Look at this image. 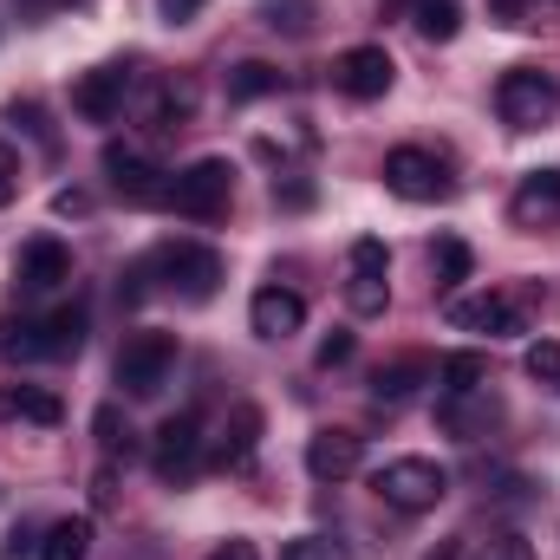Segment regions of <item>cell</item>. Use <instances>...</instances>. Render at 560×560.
<instances>
[{
	"label": "cell",
	"instance_id": "cell-1",
	"mask_svg": "<svg viewBox=\"0 0 560 560\" xmlns=\"http://www.w3.org/2000/svg\"><path fill=\"white\" fill-rule=\"evenodd\" d=\"M495 112H502L509 131H541V125H555L560 118V79L555 72H541V66H515V72H502V85H495Z\"/></svg>",
	"mask_w": 560,
	"mask_h": 560
},
{
	"label": "cell",
	"instance_id": "cell-2",
	"mask_svg": "<svg viewBox=\"0 0 560 560\" xmlns=\"http://www.w3.org/2000/svg\"><path fill=\"white\" fill-rule=\"evenodd\" d=\"M372 489L385 495V509H398V515H423V509H436V502L450 495V469L430 463V456H392V463L372 476Z\"/></svg>",
	"mask_w": 560,
	"mask_h": 560
},
{
	"label": "cell",
	"instance_id": "cell-3",
	"mask_svg": "<svg viewBox=\"0 0 560 560\" xmlns=\"http://www.w3.org/2000/svg\"><path fill=\"white\" fill-rule=\"evenodd\" d=\"M229 196H235V170H229V156H196L189 170L170 176V209L189 215V222H215V215H229Z\"/></svg>",
	"mask_w": 560,
	"mask_h": 560
},
{
	"label": "cell",
	"instance_id": "cell-4",
	"mask_svg": "<svg viewBox=\"0 0 560 560\" xmlns=\"http://www.w3.org/2000/svg\"><path fill=\"white\" fill-rule=\"evenodd\" d=\"M143 275H163L170 293H183V300H215V287H222V255L215 248H202V242H163L150 261H143Z\"/></svg>",
	"mask_w": 560,
	"mask_h": 560
},
{
	"label": "cell",
	"instance_id": "cell-5",
	"mask_svg": "<svg viewBox=\"0 0 560 560\" xmlns=\"http://www.w3.org/2000/svg\"><path fill=\"white\" fill-rule=\"evenodd\" d=\"M170 372H176V332H131L118 365H112L125 398H156L170 385Z\"/></svg>",
	"mask_w": 560,
	"mask_h": 560
},
{
	"label": "cell",
	"instance_id": "cell-6",
	"mask_svg": "<svg viewBox=\"0 0 560 560\" xmlns=\"http://www.w3.org/2000/svg\"><path fill=\"white\" fill-rule=\"evenodd\" d=\"M528 319H535V300L528 293H469V300H450V326L456 332L515 339V332H528Z\"/></svg>",
	"mask_w": 560,
	"mask_h": 560
},
{
	"label": "cell",
	"instance_id": "cell-7",
	"mask_svg": "<svg viewBox=\"0 0 560 560\" xmlns=\"http://www.w3.org/2000/svg\"><path fill=\"white\" fill-rule=\"evenodd\" d=\"M385 300H392V255H385L378 235H359L352 255H346V306L359 319H378Z\"/></svg>",
	"mask_w": 560,
	"mask_h": 560
},
{
	"label": "cell",
	"instance_id": "cell-8",
	"mask_svg": "<svg viewBox=\"0 0 560 560\" xmlns=\"http://www.w3.org/2000/svg\"><path fill=\"white\" fill-rule=\"evenodd\" d=\"M202 450H209V436H202V418H196V411L163 418L156 443H150V469H156V482H189V476L202 469Z\"/></svg>",
	"mask_w": 560,
	"mask_h": 560
},
{
	"label": "cell",
	"instance_id": "cell-9",
	"mask_svg": "<svg viewBox=\"0 0 560 560\" xmlns=\"http://www.w3.org/2000/svg\"><path fill=\"white\" fill-rule=\"evenodd\" d=\"M105 176H112V189H118L125 202H138V209H170V170H156L143 150H131V143H105Z\"/></svg>",
	"mask_w": 560,
	"mask_h": 560
},
{
	"label": "cell",
	"instance_id": "cell-10",
	"mask_svg": "<svg viewBox=\"0 0 560 560\" xmlns=\"http://www.w3.org/2000/svg\"><path fill=\"white\" fill-rule=\"evenodd\" d=\"M385 189L405 196V202H443V196H450V170H443L430 150L405 143V150L385 156Z\"/></svg>",
	"mask_w": 560,
	"mask_h": 560
},
{
	"label": "cell",
	"instance_id": "cell-11",
	"mask_svg": "<svg viewBox=\"0 0 560 560\" xmlns=\"http://www.w3.org/2000/svg\"><path fill=\"white\" fill-rule=\"evenodd\" d=\"M392 79H398V66H392V52H385V46H346V52L332 59V85H339L346 98H359V105L385 98V92H392Z\"/></svg>",
	"mask_w": 560,
	"mask_h": 560
},
{
	"label": "cell",
	"instance_id": "cell-12",
	"mask_svg": "<svg viewBox=\"0 0 560 560\" xmlns=\"http://www.w3.org/2000/svg\"><path fill=\"white\" fill-rule=\"evenodd\" d=\"M261 430H268L261 405H229L222 430H215V436H209V450H202V463H215V469H248V463H255V450H261Z\"/></svg>",
	"mask_w": 560,
	"mask_h": 560
},
{
	"label": "cell",
	"instance_id": "cell-13",
	"mask_svg": "<svg viewBox=\"0 0 560 560\" xmlns=\"http://www.w3.org/2000/svg\"><path fill=\"white\" fill-rule=\"evenodd\" d=\"M125 98H131V66H98L72 85V112L85 125H118L125 118Z\"/></svg>",
	"mask_w": 560,
	"mask_h": 560
},
{
	"label": "cell",
	"instance_id": "cell-14",
	"mask_svg": "<svg viewBox=\"0 0 560 560\" xmlns=\"http://www.w3.org/2000/svg\"><path fill=\"white\" fill-rule=\"evenodd\" d=\"M359 463H365L359 430H313L306 436V476L313 482H346V476H359Z\"/></svg>",
	"mask_w": 560,
	"mask_h": 560
},
{
	"label": "cell",
	"instance_id": "cell-15",
	"mask_svg": "<svg viewBox=\"0 0 560 560\" xmlns=\"http://www.w3.org/2000/svg\"><path fill=\"white\" fill-rule=\"evenodd\" d=\"M248 326H255V339H287V332L306 326V300L293 287H261L248 300Z\"/></svg>",
	"mask_w": 560,
	"mask_h": 560
},
{
	"label": "cell",
	"instance_id": "cell-16",
	"mask_svg": "<svg viewBox=\"0 0 560 560\" xmlns=\"http://www.w3.org/2000/svg\"><path fill=\"white\" fill-rule=\"evenodd\" d=\"M509 215H515L522 229H548V222H560V170H528L522 189H515V202H509Z\"/></svg>",
	"mask_w": 560,
	"mask_h": 560
},
{
	"label": "cell",
	"instance_id": "cell-17",
	"mask_svg": "<svg viewBox=\"0 0 560 560\" xmlns=\"http://www.w3.org/2000/svg\"><path fill=\"white\" fill-rule=\"evenodd\" d=\"M59 280H72V255H66V242L39 235V242L20 248V287H26V293H52Z\"/></svg>",
	"mask_w": 560,
	"mask_h": 560
},
{
	"label": "cell",
	"instance_id": "cell-18",
	"mask_svg": "<svg viewBox=\"0 0 560 560\" xmlns=\"http://www.w3.org/2000/svg\"><path fill=\"white\" fill-rule=\"evenodd\" d=\"M0 418L13 423H39V430H52V423L66 418V405H59V392H46V385H0Z\"/></svg>",
	"mask_w": 560,
	"mask_h": 560
},
{
	"label": "cell",
	"instance_id": "cell-19",
	"mask_svg": "<svg viewBox=\"0 0 560 560\" xmlns=\"http://www.w3.org/2000/svg\"><path fill=\"white\" fill-rule=\"evenodd\" d=\"M33 332H39V352H46V359H72V352L85 346V306L72 300V306L46 313V319H39Z\"/></svg>",
	"mask_w": 560,
	"mask_h": 560
},
{
	"label": "cell",
	"instance_id": "cell-20",
	"mask_svg": "<svg viewBox=\"0 0 560 560\" xmlns=\"http://www.w3.org/2000/svg\"><path fill=\"white\" fill-rule=\"evenodd\" d=\"M418 385H436V359H423V352H411V359H392V365H378V378H372V392L378 398H411Z\"/></svg>",
	"mask_w": 560,
	"mask_h": 560
},
{
	"label": "cell",
	"instance_id": "cell-21",
	"mask_svg": "<svg viewBox=\"0 0 560 560\" xmlns=\"http://www.w3.org/2000/svg\"><path fill=\"white\" fill-rule=\"evenodd\" d=\"M482 378H489V359H482V352H450V359H436V385H443V398H476Z\"/></svg>",
	"mask_w": 560,
	"mask_h": 560
},
{
	"label": "cell",
	"instance_id": "cell-22",
	"mask_svg": "<svg viewBox=\"0 0 560 560\" xmlns=\"http://www.w3.org/2000/svg\"><path fill=\"white\" fill-rule=\"evenodd\" d=\"M85 555H92V522H85V515L52 522L46 541H39V560H85Z\"/></svg>",
	"mask_w": 560,
	"mask_h": 560
},
{
	"label": "cell",
	"instance_id": "cell-23",
	"mask_svg": "<svg viewBox=\"0 0 560 560\" xmlns=\"http://www.w3.org/2000/svg\"><path fill=\"white\" fill-rule=\"evenodd\" d=\"M430 268H436V287H443V293H456V287L469 280V268H476V255H469V242H463V235H436Z\"/></svg>",
	"mask_w": 560,
	"mask_h": 560
},
{
	"label": "cell",
	"instance_id": "cell-24",
	"mask_svg": "<svg viewBox=\"0 0 560 560\" xmlns=\"http://www.w3.org/2000/svg\"><path fill=\"white\" fill-rule=\"evenodd\" d=\"M411 26H418L423 39H456L463 33V7L456 0H418L411 7Z\"/></svg>",
	"mask_w": 560,
	"mask_h": 560
},
{
	"label": "cell",
	"instance_id": "cell-25",
	"mask_svg": "<svg viewBox=\"0 0 560 560\" xmlns=\"http://www.w3.org/2000/svg\"><path fill=\"white\" fill-rule=\"evenodd\" d=\"M268 92H280V72L268 66V59H248V66H235V72H229V98H235V105L268 98Z\"/></svg>",
	"mask_w": 560,
	"mask_h": 560
},
{
	"label": "cell",
	"instance_id": "cell-26",
	"mask_svg": "<svg viewBox=\"0 0 560 560\" xmlns=\"http://www.w3.org/2000/svg\"><path fill=\"white\" fill-rule=\"evenodd\" d=\"M522 372H528L535 385H555V392H560V339H541V346H528Z\"/></svg>",
	"mask_w": 560,
	"mask_h": 560
},
{
	"label": "cell",
	"instance_id": "cell-27",
	"mask_svg": "<svg viewBox=\"0 0 560 560\" xmlns=\"http://www.w3.org/2000/svg\"><path fill=\"white\" fill-rule=\"evenodd\" d=\"M92 430H98V450H105V456L131 450V430H125V418H118V405H105V411L92 418Z\"/></svg>",
	"mask_w": 560,
	"mask_h": 560
},
{
	"label": "cell",
	"instance_id": "cell-28",
	"mask_svg": "<svg viewBox=\"0 0 560 560\" xmlns=\"http://www.w3.org/2000/svg\"><path fill=\"white\" fill-rule=\"evenodd\" d=\"M7 202H20V150L13 143H0V209Z\"/></svg>",
	"mask_w": 560,
	"mask_h": 560
},
{
	"label": "cell",
	"instance_id": "cell-29",
	"mask_svg": "<svg viewBox=\"0 0 560 560\" xmlns=\"http://www.w3.org/2000/svg\"><path fill=\"white\" fill-rule=\"evenodd\" d=\"M332 555H339V548H332L326 535H300V541H293L280 560H332Z\"/></svg>",
	"mask_w": 560,
	"mask_h": 560
},
{
	"label": "cell",
	"instance_id": "cell-30",
	"mask_svg": "<svg viewBox=\"0 0 560 560\" xmlns=\"http://www.w3.org/2000/svg\"><path fill=\"white\" fill-rule=\"evenodd\" d=\"M346 359H352V332H326V339H319V365L332 372V365H346Z\"/></svg>",
	"mask_w": 560,
	"mask_h": 560
},
{
	"label": "cell",
	"instance_id": "cell-31",
	"mask_svg": "<svg viewBox=\"0 0 560 560\" xmlns=\"http://www.w3.org/2000/svg\"><path fill=\"white\" fill-rule=\"evenodd\" d=\"M528 7H535V0H489V13H495L502 26H528Z\"/></svg>",
	"mask_w": 560,
	"mask_h": 560
},
{
	"label": "cell",
	"instance_id": "cell-32",
	"mask_svg": "<svg viewBox=\"0 0 560 560\" xmlns=\"http://www.w3.org/2000/svg\"><path fill=\"white\" fill-rule=\"evenodd\" d=\"M156 7H163V20H170V26H189L209 0H156Z\"/></svg>",
	"mask_w": 560,
	"mask_h": 560
},
{
	"label": "cell",
	"instance_id": "cell-33",
	"mask_svg": "<svg viewBox=\"0 0 560 560\" xmlns=\"http://www.w3.org/2000/svg\"><path fill=\"white\" fill-rule=\"evenodd\" d=\"M489 560H535V548H528L522 535H502V541L489 548Z\"/></svg>",
	"mask_w": 560,
	"mask_h": 560
},
{
	"label": "cell",
	"instance_id": "cell-34",
	"mask_svg": "<svg viewBox=\"0 0 560 560\" xmlns=\"http://www.w3.org/2000/svg\"><path fill=\"white\" fill-rule=\"evenodd\" d=\"M209 560H261V548H255V541H242V535H229V541H222Z\"/></svg>",
	"mask_w": 560,
	"mask_h": 560
},
{
	"label": "cell",
	"instance_id": "cell-35",
	"mask_svg": "<svg viewBox=\"0 0 560 560\" xmlns=\"http://www.w3.org/2000/svg\"><path fill=\"white\" fill-rule=\"evenodd\" d=\"M26 20H39V13H66V7H79V0H13Z\"/></svg>",
	"mask_w": 560,
	"mask_h": 560
},
{
	"label": "cell",
	"instance_id": "cell-36",
	"mask_svg": "<svg viewBox=\"0 0 560 560\" xmlns=\"http://www.w3.org/2000/svg\"><path fill=\"white\" fill-rule=\"evenodd\" d=\"M52 209H59V215H85V209H92V202H85V196H79V189H59V196H52Z\"/></svg>",
	"mask_w": 560,
	"mask_h": 560
},
{
	"label": "cell",
	"instance_id": "cell-37",
	"mask_svg": "<svg viewBox=\"0 0 560 560\" xmlns=\"http://www.w3.org/2000/svg\"><path fill=\"white\" fill-rule=\"evenodd\" d=\"M423 560H463V541H443L436 555H423Z\"/></svg>",
	"mask_w": 560,
	"mask_h": 560
}]
</instances>
